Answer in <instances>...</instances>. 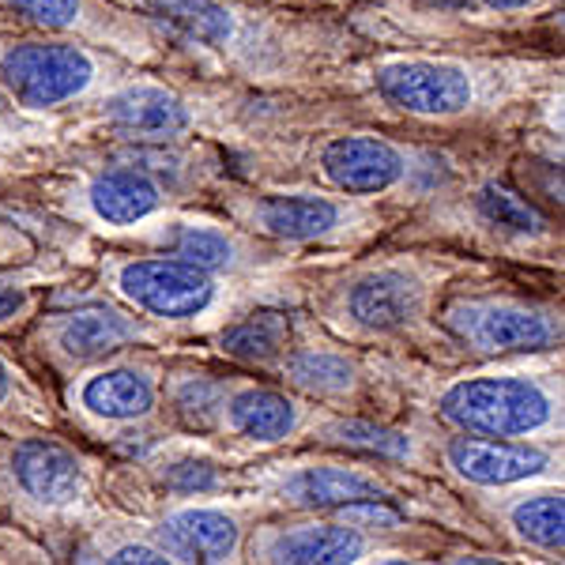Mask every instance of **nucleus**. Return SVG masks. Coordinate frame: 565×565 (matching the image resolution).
Listing matches in <instances>:
<instances>
[{
  "label": "nucleus",
  "mask_w": 565,
  "mask_h": 565,
  "mask_svg": "<svg viewBox=\"0 0 565 565\" xmlns=\"http://www.w3.org/2000/svg\"><path fill=\"white\" fill-rule=\"evenodd\" d=\"M8 524L42 543L53 562H65V546L98 516H106V452L90 449L76 434L31 430L0 434Z\"/></svg>",
  "instance_id": "9b49d317"
},
{
  "label": "nucleus",
  "mask_w": 565,
  "mask_h": 565,
  "mask_svg": "<svg viewBox=\"0 0 565 565\" xmlns=\"http://www.w3.org/2000/svg\"><path fill=\"white\" fill-rule=\"evenodd\" d=\"M260 516H268V509L245 490H234L178 501L143 521L154 543L170 554V565H242L245 540Z\"/></svg>",
  "instance_id": "b1692460"
},
{
  "label": "nucleus",
  "mask_w": 565,
  "mask_h": 565,
  "mask_svg": "<svg viewBox=\"0 0 565 565\" xmlns=\"http://www.w3.org/2000/svg\"><path fill=\"white\" fill-rule=\"evenodd\" d=\"M65 562L72 565H170V554L154 543L151 527L143 516L109 509L95 524L84 527L68 546Z\"/></svg>",
  "instance_id": "c756f323"
},
{
  "label": "nucleus",
  "mask_w": 565,
  "mask_h": 565,
  "mask_svg": "<svg viewBox=\"0 0 565 565\" xmlns=\"http://www.w3.org/2000/svg\"><path fill=\"white\" fill-rule=\"evenodd\" d=\"M505 143V140H498ZM487 143H441L351 117L340 95L309 98L290 121L226 151L231 174L412 207Z\"/></svg>",
  "instance_id": "7ed1b4c3"
},
{
  "label": "nucleus",
  "mask_w": 565,
  "mask_h": 565,
  "mask_svg": "<svg viewBox=\"0 0 565 565\" xmlns=\"http://www.w3.org/2000/svg\"><path fill=\"white\" fill-rule=\"evenodd\" d=\"M132 68L136 61L103 45L26 26H0V103L53 129Z\"/></svg>",
  "instance_id": "2eb2a0df"
},
{
  "label": "nucleus",
  "mask_w": 565,
  "mask_h": 565,
  "mask_svg": "<svg viewBox=\"0 0 565 565\" xmlns=\"http://www.w3.org/2000/svg\"><path fill=\"white\" fill-rule=\"evenodd\" d=\"M565 0H348L373 45L412 50H562Z\"/></svg>",
  "instance_id": "f8f14e48"
},
{
  "label": "nucleus",
  "mask_w": 565,
  "mask_h": 565,
  "mask_svg": "<svg viewBox=\"0 0 565 565\" xmlns=\"http://www.w3.org/2000/svg\"><path fill=\"white\" fill-rule=\"evenodd\" d=\"M271 377L309 404L340 415H399L396 366L388 354L354 348V343L321 328L302 306L295 309V335L282 351Z\"/></svg>",
  "instance_id": "f3484780"
},
{
  "label": "nucleus",
  "mask_w": 565,
  "mask_h": 565,
  "mask_svg": "<svg viewBox=\"0 0 565 565\" xmlns=\"http://www.w3.org/2000/svg\"><path fill=\"white\" fill-rule=\"evenodd\" d=\"M505 151L509 140L479 148L449 181L407 207L385 242L441 245L509 271L562 279V215L546 212L513 185Z\"/></svg>",
  "instance_id": "0eeeda50"
},
{
  "label": "nucleus",
  "mask_w": 565,
  "mask_h": 565,
  "mask_svg": "<svg viewBox=\"0 0 565 565\" xmlns=\"http://www.w3.org/2000/svg\"><path fill=\"white\" fill-rule=\"evenodd\" d=\"M0 26H15L12 20H4V15H0Z\"/></svg>",
  "instance_id": "473e14b6"
},
{
  "label": "nucleus",
  "mask_w": 565,
  "mask_h": 565,
  "mask_svg": "<svg viewBox=\"0 0 565 565\" xmlns=\"http://www.w3.org/2000/svg\"><path fill=\"white\" fill-rule=\"evenodd\" d=\"M324 415V407L309 404L298 392L279 385L276 377L238 370L223 412L215 423V445L238 463L276 457L287 449H302L309 426Z\"/></svg>",
  "instance_id": "5701e85b"
},
{
  "label": "nucleus",
  "mask_w": 565,
  "mask_h": 565,
  "mask_svg": "<svg viewBox=\"0 0 565 565\" xmlns=\"http://www.w3.org/2000/svg\"><path fill=\"white\" fill-rule=\"evenodd\" d=\"M0 524H8V498H4V463H0Z\"/></svg>",
  "instance_id": "2f4dec72"
},
{
  "label": "nucleus",
  "mask_w": 565,
  "mask_h": 565,
  "mask_svg": "<svg viewBox=\"0 0 565 565\" xmlns=\"http://www.w3.org/2000/svg\"><path fill=\"white\" fill-rule=\"evenodd\" d=\"M174 65L257 95L321 98L348 87L370 39L328 0H140Z\"/></svg>",
  "instance_id": "f03ea898"
},
{
  "label": "nucleus",
  "mask_w": 565,
  "mask_h": 565,
  "mask_svg": "<svg viewBox=\"0 0 565 565\" xmlns=\"http://www.w3.org/2000/svg\"><path fill=\"white\" fill-rule=\"evenodd\" d=\"M125 4H132V8H140V0H125Z\"/></svg>",
  "instance_id": "72a5a7b5"
},
{
  "label": "nucleus",
  "mask_w": 565,
  "mask_h": 565,
  "mask_svg": "<svg viewBox=\"0 0 565 565\" xmlns=\"http://www.w3.org/2000/svg\"><path fill=\"white\" fill-rule=\"evenodd\" d=\"M200 204L226 215L253 238L306 260L348 257L366 245H377L407 212L388 200L343 196L309 185H264L231 170L207 189Z\"/></svg>",
  "instance_id": "9d476101"
},
{
  "label": "nucleus",
  "mask_w": 565,
  "mask_h": 565,
  "mask_svg": "<svg viewBox=\"0 0 565 565\" xmlns=\"http://www.w3.org/2000/svg\"><path fill=\"white\" fill-rule=\"evenodd\" d=\"M340 449L354 452V457H373L396 463L407 471H423V476H437L434 457V423L423 418L412 407L399 415H340L324 412L309 426L302 449Z\"/></svg>",
  "instance_id": "393cba45"
},
{
  "label": "nucleus",
  "mask_w": 565,
  "mask_h": 565,
  "mask_svg": "<svg viewBox=\"0 0 565 565\" xmlns=\"http://www.w3.org/2000/svg\"><path fill=\"white\" fill-rule=\"evenodd\" d=\"M324 98V95H321ZM309 98L257 95L231 79L204 76L185 65H136L114 87L72 114L57 129V140L87 143H185L212 140L223 151L249 136L282 125Z\"/></svg>",
  "instance_id": "423d86ee"
},
{
  "label": "nucleus",
  "mask_w": 565,
  "mask_h": 565,
  "mask_svg": "<svg viewBox=\"0 0 565 565\" xmlns=\"http://www.w3.org/2000/svg\"><path fill=\"white\" fill-rule=\"evenodd\" d=\"M245 463L226 457L218 445L189 434H167L129 457H106L109 505L151 516L167 505L242 490Z\"/></svg>",
  "instance_id": "aec40b11"
},
{
  "label": "nucleus",
  "mask_w": 565,
  "mask_h": 565,
  "mask_svg": "<svg viewBox=\"0 0 565 565\" xmlns=\"http://www.w3.org/2000/svg\"><path fill=\"white\" fill-rule=\"evenodd\" d=\"M20 351L57 385L68 373L103 362L129 348H181L170 332L151 324L117 298L98 287H84V295H61L15 335Z\"/></svg>",
  "instance_id": "a211bd4d"
},
{
  "label": "nucleus",
  "mask_w": 565,
  "mask_h": 565,
  "mask_svg": "<svg viewBox=\"0 0 565 565\" xmlns=\"http://www.w3.org/2000/svg\"><path fill=\"white\" fill-rule=\"evenodd\" d=\"M242 490L257 498L268 513H332L373 527L426 524L460 540L501 546L476 516L471 501L445 487L437 476L340 449L306 445V449L249 460L242 471Z\"/></svg>",
  "instance_id": "39448f33"
},
{
  "label": "nucleus",
  "mask_w": 565,
  "mask_h": 565,
  "mask_svg": "<svg viewBox=\"0 0 565 565\" xmlns=\"http://www.w3.org/2000/svg\"><path fill=\"white\" fill-rule=\"evenodd\" d=\"M562 50L370 45L348 72L340 106L418 140L498 143L535 121L562 129Z\"/></svg>",
  "instance_id": "f257e3e1"
},
{
  "label": "nucleus",
  "mask_w": 565,
  "mask_h": 565,
  "mask_svg": "<svg viewBox=\"0 0 565 565\" xmlns=\"http://www.w3.org/2000/svg\"><path fill=\"white\" fill-rule=\"evenodd\" d=\"M490 268L498 264L441 245L381 238L348 257L309 264L298 306L354 348L426 366H460L457 348L437 324V306L460 279Z\"/></svg>",
  "instance_id": "20e7f679"
},
{
  "label": "nucleus",
  "mask_w": 565,
  "mask_h": 565,
  "mask_svg": "<svg viewBox=\"0 0 565 565\" xmlns=\"http://www.w3.org/2000/svg\"><path fill=\"white\" fill-rule=\"evenodd\" d=\"M57 388L20 351V343L0 335V434L61 430Z\"/></svg>",
  "instance_id": "c85d7f7f"
},
{
  "label": "nucleus",
  "mask_w": 565,
  "mask_h": 565,
  "mask_svg": "<svg viewBox=\"0 0 565 565\" xmlns=\"http://www.w3.org/2000/svg\"><path fill=\"white\" fill-rule=\"evenodd\" d=\"M84 268L90 287L148 317L178 343L207 340L215 328L260 302H298L302 298V271L238 279L151 249L87 245Z\"/></svg>",
  "instance_id": "1a4fd4ad"
},
{
  "label": "nucleus",
  "mask_w": 565,
  "mask_h": 565,
  "mask_svg": "<svg viewBox=\"0 0 565 565\" xmlns=\"http://www.w3.org/2000/svg\"><path fill=\"white\" fill-rule=\"evenodd\" d=\"M84 276H87L84 260L57 249V245H39L20 264L4 260L0 264V335L15 340L68 282Z\"/></svg>",
  "instance_id": "bb28decb"
},
{
  "label": "nucleus",
  "mask_w": 565,
  "mask_h": 565,
  "mask_svg": "<svg viewBox=\"0 0 565 565\" xmlns=\"http://www.w3.org/2000/svg\"><path fill=\"white\" fill-rule=\"evenodd\" d=\"M90 245H117V249H151V253H170L189 264H200L218 276H238V279H257V276H290V271H306V257L268 245L253 238L249 231L234 226L226 215L212 212L204 204H178L167 212L143 218V223L129 226V231L114 234L106 242Z\"/></svg>",
  "instance_id": "6ab92c4d"
},
{
  "label": "nucleus",
  "mask_w": 565,
  "mask_h": 565,
  "mask_svg": "<svg viewBox=\"0 0 565 565\" xmlns=\"http://www.w3.org/2000/svg\"><path fill=\"white\" fill-rule=\"evenodd\" d=\"M460 362H501L565 351L562 279L490 268L460 279L437 306Z\"/></svg>",
  "instance_id": "ddd939ff"
},
{
  "label": "nucleus",
  "mask_w": 565,
  "mask_h": 565,
  "mask_svg": "<svg viewBox=\"0 0 565 565\" xmlns=\"http://www.w3.org/2000/svg\"><path fill=\"white\" fill-rule=\"evenodd\" d=\"M174 348H129L57 381L68 434L106 457H129L174 434L162 415V370Z\"/></svg>",
  "instance_id": "4468645a"
},
{
  "label": "nucleus",
  "mask_w": 565,
  "mask_h": 565,
  "mask_svg": "<svg viewBox=\"0 0 565 565\" xmlns=\"http://www.w3.org/2000/svg\"><path fill=\"white\" fill-rule=\"evenodd\" d=\"M0 15L26 31L103 45L136 65H174L159 23L125 0H0Z\"/></svg>",
  "instance_id": "412c9836"
},
{
  "label": "nucleus",
  "mask_w": 565,
  "mask_h": 565,
  "mask_svg": "<svg viewBox=\"0 0 565 565\" xmlns=\"http://www.w3.org/2000/svg\"><path fill=\"white\" fill-rule=\"evenodd\" d=\"M57 140V129L31 117H20L15 109L0 103V170L15 174V170L31 167L42 151H50V143Z\"/></svg>",
  "instance_id": "7c9ffc66"
},
{
  "label": "nucleus",
  "mask_w": 565,
  "mask_h": 565,
  "mask_svg": "<svg viewBox=\"0 0 565 565\" xmlns=\"http://www.w3.org/2000/svg\"><path fill=\"white\" fill-rule=\"evenodd\" d=\"M460 535L441 527H373L332 513H268L245 540L249 565H399L437 562Z\"/></svg>",
  "instance_id": "dca6fc26"
},
{
  "label": "nucleus",
  "mask_w": 565,
  "mask_h": 565,
  "mask_svg": "<svg viewBox=\"0 0 565 565\" xmlns=\"http://www.w3.org/2000/svg\"><path fill=\"white\" fill-rule=\"evenodd\" d=\"M295 309L298 302H260L215 328L207 340H200V348L238 370L271 377L295 335Z\"/></svg>",
  "instance_id": "cd10ccee"
},
{
  "label": "nucleus",
  "mask_w": 565,
  "mask_h": 565,
  "mask_svg": "<svg viewBox=\"0 0 565 565\" xmlns=\"http://www.w3.org/2000/svg\"><path fill=\"white\" fill-rule=\"evenodd\" d=\"M437 479L463 498L527 482H565V437H471L434 426Z\"/></svg>",
  "instance_id": "4be33fe9"
},
{
  "label": "nucleus",
  "mask_w": 565,
  "mask_h": 565,
  "mask_svg": "<svg viewBox=\"0 0 565 565\" xmlns=\"http://www.w3.org/2000/svg\"><path fill=\"white\" fill-rule=\"evenodd\" d=\"M404 407L471 437H565V351L501 362L426 366L392 359Z\"/></svg>",
  "instance_id": "6e6552de"
},
{
  "label": "nucleus",
  "mask_w": 565,
  "mask_h": 565,
  "mask_svg": "<svg viewBox=\"0 0 565 565\" xmlns=\"http://www.w3.org/2000/svg\"><path fill=\"white\" fill-rule=\"evenodd\" d=\"M490 535L527 562H565V482H527L468 498Z\"/></svg>",
  "instance_id": "a878e982"
},
{
  "label": "nucleus",
  "mask_w": 565,
  "mask_h": 565,
  "mask_svg": "<svg viewBox=\"0 0 565 565\" xmlns=\"http://www.w3.org/2000/svg\"><path fill=\"white\" fill-rule=\"evenodd\" d=\"M328 4H335V0H328Z\"/></svg>",
  "instance_id": "f704fd0d"
},
{
  "label": "nucleus",
  "mask_w": 565,
  "mask_h": 565,
  "mask_svg": "<svg viewBox=\"0 0 565 565\" xmlns=\"http://www.w3.org/2000/svg\"><path fill=\"white\" fill-rule=\"evenodd\" d=\"M0 178H4V170H0Z\"/></svg>",
  "instance_id": "c9c22d12"
}]
</instances>
